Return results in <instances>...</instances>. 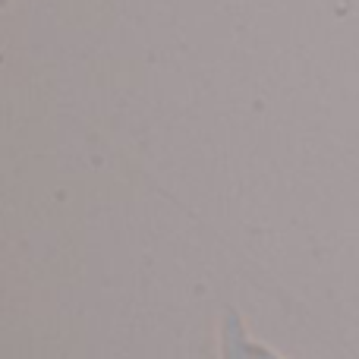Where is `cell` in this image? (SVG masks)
Returning <instances> with one entry per match:
<instances>
[{
    "mask_svg": "<svg viewBox=\"0 0 359 359\" xmlns=\"http://www.w3.org/2000/svg\"><path fill=\"white\" fill-rule=\"evenodd\" d=\"M224 359H252L249 356V341L243 337L240 318L233 312H227V318H224Z\"/></svg>",
    "mask_w": 359,
    "mask_h": 359,
    "instance_id": "cell-1",
    "label": "cell"
},
{
    "mask_svg": "<svg viewBox=\"0 0 359 359\" xmlns=\"http://www.w3.org/2000/svg\"><path fill=\"white\" fill-rule=\"evenodd\" d=\"M249 356L252 359H278L274 353H268L265 347H259V344H249Z\"/></svg>",
    "mask_w": 359,
    "mask_h": 359,
    "instance_id": "cell-2",
    "label": "cell"
}]
</instances>
